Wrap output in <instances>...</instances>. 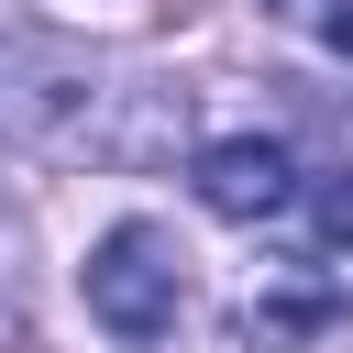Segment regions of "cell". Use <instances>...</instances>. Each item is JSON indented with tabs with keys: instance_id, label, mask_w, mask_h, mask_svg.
I'll return each instance as SVG.
<instances>
[{
	"instance_id": "6da1fadb",
	"label": "cell",
	"mask_w": 353,
	"mask_h": 353,
	"mask_svg": "<svg viewBox=\"0 0 353 353\" xmlns=\"http://www.w3.org/2000/svg\"><path fill=\"white\" fill-rule=\"evenodd\" d=\"M188 132V88L132 77L77 33H0V143L33 165H154Z\"/></svg>"
},
{
	"instance_id": "7a4b0ae2",
	"label": "cell",
	"mask_w": 353,
	"mask_h": 353,
	"mask_svg": "<svg viewBox=\"0 0 353 353\" xmlns=\"http://www.w3.org/2000/svg\"><path fill=\"white\" fill-rule=\"evenodd\" d=\"M77 287H88V320H110L121 342H165L176 309H188V254H176V232H154V221H110V232L88 243Z\"/></svg>"
},
{
	"instance_id": "3957f363",
	"label": "cell",
	"mask_w": 353,
	"mask_h": 353,
	"mask_svg": "<svg viewBox=\"0 0 353 353\" xmlns=\"http://www.w3.org/2000/svg\"><path fill=\"white\" fill-rule=\"evenodd\" d=\"M188 176H199V210H221V221H276L298 199V165L276 132H221V143H199Z\"/></svg>"
},
{
	"instance_id": "277c9868",
	"label": "cell",
	"mask_w": 353,
	"mask_h": 353,
	"mask_svg": "<svg viewBox=\"0 0 353 353\" xmlns=\"http://www.w3.org/2000/svg\"><path fill=\"white\" fill-rule=\"evenodd\" d=\"M320 320H331V287H276V298H254V309H243V331H254L265 353H287V342H298V331H320Z\"/></svg>"
},
{
	"instance_id": "5b68a950",
	"label": "cell",
	"mask_w": 353,
	"mask_h": 353,
	"mask_svg": "<svg viewBox=\"0 0 353 353\" xmlns=\"http://www.w3.org/2000/svg\"><path fill=\"white\" fill-rule=\"evenodd\" d=\"M33 342V254H22V221L0 210V353Z\"/></svg>"
},
{
	"instance_id": "8992f818",
	"label": "cell",
	"mask_w": 353,
	"mask_h": 353,
	"mask_svg": "<svg viewBox=\"0 0 353 353\" xmlns=\"http://www.w3.org/2000/svg\"><path fill=\"white\" fill-rule=\"evenodd\" d=\"M309 232H320V254H353V165L309 188Z\"/></svg>"
},
{
	"instance_id": "52a82bcc",
	"label": "cell",
	"mask_w": 353,
	"mask_h": 353,
	"mask_svg": "<svg viewBox=\"0 0 353 353\" xmlns=\"http://www.w3.org/2000/svg\"><path fill=\"white\" fill-rule=\"evenodd\" d=\"M287 11H298L309 33H331V44H353V11H342V0H287Z\"/></svg>"
}]
</instances>
